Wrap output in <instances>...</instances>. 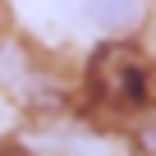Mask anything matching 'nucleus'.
<instances>
[{"label": "nucleus", "instance_id": "obj_1", "mask_svg": "<svg viewBox=\"0 0 156 156\" xmlns=\"http://www.w3.org/2000/svg\"><path fill=\"white\" fill-rule=\"evenodd\" d=\"M87 97L101 110H110L119 119H133L151 101L147 60L133 46H106V51H97V60L87 64Z\"/></svg>", "mask_w": 156, "mask_h": 156}, {"label": "nucleus", "instance_id": "obj_2", "mask_svg": "<svg viewBox=\"0 0 156 156\" xmlns=\"http://www.w3.org/2000/svg\"><path fill=\"white\" fill-rule=\"evenodd\" d=\"M60 5L69 14H78V19H87L101 32H129L142 19V5H138V0H60Z\"/></svg>", "mask_w": 156, "mask_h": 156}, {"label": "nucleus", "instance_id": "obj_3", "mask_svg": "<svg viewBox=\"0 0 156 156\" xmlns=\"http://www.w3.org/2000/svg\"><path fill=\"white\" fill-rule=\"evenodd\" d=\"M0 156H23V151H0Z\"/></svg>", "mask_w": 156, "mask_h": 156}]
</instances>
